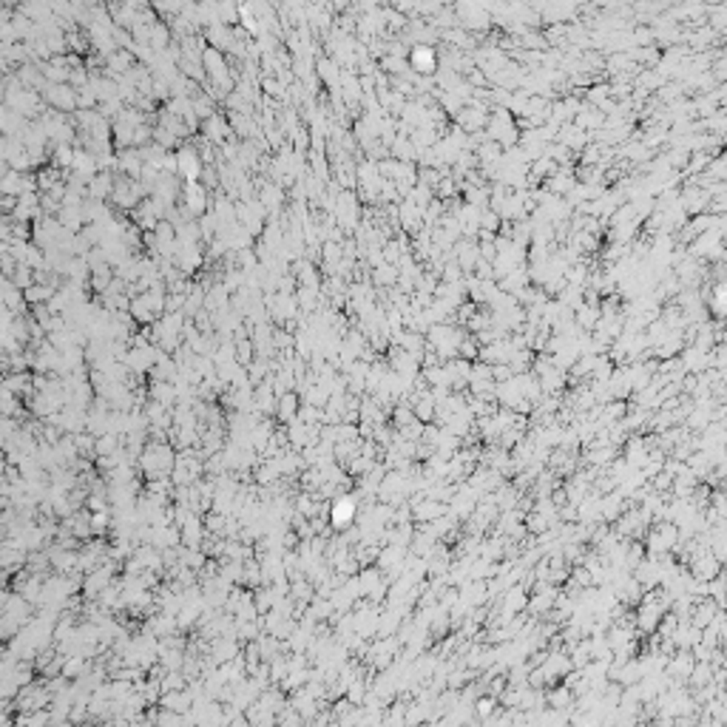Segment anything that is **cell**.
<instances>
[{
    "mask_svg": "<svg viewBox=\"0 0 727 727\" xmlns=\"http://www.w3.org/2000/svg\"><path fill=\"white\" fill-rule=\"evenodd\" d=\"M262 88H264V94H273V97H281V94H284V86H281L279 80H270V77L262 80Z\"/></svg>",
    "mask_w": 727,
    "mask_h": 727,
    "instance_id": "8",
    "label": "cell"
},
{
    "mask_svg": "<svg viewBox=\"0 0 727 727\" xmlns=\"http://www.w3.org/2000/svg\"><path fill=\"white\" fill-rule=\"evenodd\" d=\"M202 156H199V151L194 148V145H182L179 148V153H176V173L185 179V182H199V176H202Z\"/></svg>",
    "mask_w": 727,
    "mask_h": 727,
    "instance_id": "2",
    "label": "cell"
},
{
    "mask_svg": "<svg viewBox=\"0 0 727 727\" xmlns=\"http://www.w3.org/2000/svg\"><path fill=\"white\" fill-rule=\"evenodd\" d=\"M259 205L262 208H267V211H281V205H284V191L276 185V182H267V185H262V197H259Z\"/></svg>",
    "mask_w": 727,
    "mask_h": 727,
    "instance_id": "3",
    "label": "cell"
},
{
    "mask_svg": "<svg viewBox=\"0 0 727 727\" xmlns=\"http://www.w3.org/2000/svg\"><path fill=\"white\" fill-rule=\"evenodd\" d=\"M407 63H412L415 71L429 74V71H435V52H432V49H415Z\"/></svg>",
    "mask_w": 727,
    "mask_h": 727,
    "instance_id": "5",
    "label": "cell"
},
{
    "mask_svg": "<svg viewBox=\"0 0 727 727\" xmlns=\"http://www.w3.org/2000/svg\"><path fill=\"white\" fill-rule=\"evenodd\" d=\"M395 279H398V267H395V264H381V267L376 270V281H378V284H384V281L392 284Z\"/></svg>",
    "mask_w": 727,
    "mask_h": 727,
    "instance_id": "7",
    "label": "cell"
},
{
    "mask_svg": "<svg viewBox=\"0 0 727 727\" xmlns=\"http://www.w3.org/2000/svg\"><path fill=\"white\" fill-rule=\"evenodd\" d=\"M54 293H57L54 287H49V284H37V281H35L32 287H26V290H23V301H26L29 307H40V304H49Z\"/></svg>",
    "mask_w": 727,
    "mask_h": 727,
    "instance_id": "4",
    "label": "cell"
},
{
    "mask_svg": "<svg viewBox=\"0 0 727 727\" xmlns=\"http://www.w3.org/2000/svg\"><path fill=\"white\" fill-rule=\"evenodd\" d=\"M9 281L23 293L26 287H32V284H35V270H32V267H26V264H18V267L12 270V276H9Z\"/></svg>",
    "mask_w": 727,
    "mask_h": 727,
    "instance_id": "6",
    "label": "cell"
},
{
    "mask_svg": "<svg viewBox=\"0 0 727 727\" xmlns=\"http://www.w3.org/2000/svg\"><path fill=\"white\" fill-rule=\"evenodd\" d=\"M296 407H298V401H296V395H293V392L281 398V415H293V412H296Z\"/></svg>",
    "mask_w": 727,
    "mask_h": 727,
    "instance_id": "9",
    "label": "cell"
},
{
    "mask_svg": "<svg viewBox=\"0 0 727 727\" xmlns=\"http://www.w3.org/2000/svg\"><path fill=\"white\" fill-rule=\"evenodd\" d=\"M179 205L185 208L191 216L205 214V211H208V205H211V199H208V188L202 185V182H185V185H182V194H179Z\"/></svg>",
    "mask_w": 727,
    "mask_h": 727,
    "instance_id": "1",
    "label": "cell"
}]
</instances>
